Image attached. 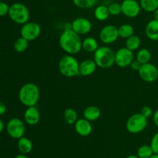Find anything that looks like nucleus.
I'll use <instances>...</instances> for the list:
<instances>
[{"mask_svg":"<svg viewBox=\"0 0 158 158\" xmlns=\"http://www.w3.org/2000/svg\"><path fill=\"white\" fill-rule=\"evenodd\" d=\"M59 43L61 49L70 55L78 54L82 50L81 38L79 34L71 29V27L65 29L60 34Z\"/></svg>","mask_w":158,"mask_h":158,"instance_id":"1","label":"nucleus"},{"mask_svg":"<svg viewBox=\"0 0 158 158\" xmlns=\"http://www.w3.org/2000/svg\"><path fill=\"white\" fill-rule=\"evenodd\" d=\"M40 97V88L35 84L26 83L21 87L19 91V99L26 107L35 106Z\"/></svg>","mask_w":158,"mask_h":158,"instance_id":"2","label":"nucleus"},{"mask_svg":"<svg viewBox=\"0 0 158 158\" xmlns=\"http://www.w3.org/2000/svg\"><path fill=\"white\" fill-rule=\"evenodd\" d=\"M58 68L60 74L66 77L80 75V63L73 55L66 54L60 59Z\"/></svg>","mask_w":158,"mask_h":158,"instance_id":"3","label":"nucleus"},{"mask_svg":"<svg viewBox=\"0 0 158 158\" xmlns=\"http://www.w3.org/2000/svg\"><path fill=\"white\" fill-rule=\"evenodd\" d=\"M94 60L98 68L108 69L115 64V52L107 46H99L94 52Z\"/></svg>","mask_w":158,"mask_h":158,"instance_id":"4","label":"nucleus"},{"mask_svg":"<svg viewBox=\"0 0 158 158\" xmlns=\"http://www.w3.org/2000/svg\"><path fill=\"white\" fill-rule=\"evenodd\" d=\"M8 15L14 23L22 26L29 22L30 17L27 6L21 2H15L11 5Z\"/></svg>","mask_w":158,"mask_h":158,"instance_id":"5","label":"nucleus"},{"mask_svg":"<svg viewBox=\"0 0 158 158\" xmlns=\"http://www.w3.org/2000/svg\"><path fill=\"white\" fill-rule=\"evenodd\" d=\"M148 126V119L141 113H135L128 118L126 129L130 133L137 134L143 132Z\"/></svg>","mask_w":158,"mask_h":158,"instance_id":"6","label":"nucleus"},{"mask_svg":"<svg viewBox=\"0 0 158 158\" xmlns=\"http://www.w3.org/2000/svg\"><path fill=\"white\" fill-rule=\"evenodd\" d=\"M6 131L10 137L19 139L26 133L25 122L19 118H12L6 124Z\"/></svg>","mask_w":158,"mask_h":158,"instance_id":"7","label":"nucleus"},{"mask_svg":"<svg viewBox=\"0 0 158 158\" xmlns=\"http://www.w3.org/2000/svg\"><path fill=\"white\" fill-rule=\"evenodd\" d=\"M41 33V27L40 24L35 22H27L22 26L20 29L21 37L27 40L28 41H32L38 38Z\"/></svg>","mask_w":158,"mask_h":158,"instance_id":"8","label":"nucleus"},{"mask_svg":"<svg viewBox=\"0 0 158 158\" xmlns=\"http://www.w3.org/2000/svg\"><path fill=\"white\" fill-rule=\"evenodd\" d=\"M138 74L142 80L151 83L158 79V68L154 64L149 62L141 65Z\"/></svg>","mask_w":158,"mask_h":158,"instance_id":"9","label":"nucleus"},{"mask_svg":"<svg viewBox=\"0 0 158 158\" xmlns=\"http://www.w3.org/2000/svg\"><path fill=\"white\" fill-rule=\"evenodd\" d=\"M134 60L133 51L125 47H121L115 52V64L121 68H127Z\"/></svg>","mask_w":158,"mask_h":158,"instance_id":"10","label":"nucleus"},{"mask_svg":"<svg viewBox=\"0 0 158 158\" xmlns=\"http://www.w3.org/2000/svg\"><path fill=\"white\" fill-rule=\"evenodd\" d=\"M100 41L104 44H111L119 38L118 28L114 25H106L103 27L99 34Z\"/></svg>","mask_w":158,"mask_h":158,"instance_id":"11","label":"nucleus"},{"mask_svg":"<svg viewBox=\"0 0 158 158\" xmlns=\"http://www.w3.org/2000/svg\"><path fill=\"white\" fill-rule=\"evenodd\" d=\"M122 13L128 18H135L140 14L141 7L137 0H123L121 3Z\"/></svg>","mask_w":158,"mask_h":158,"instance_id":"12","label":"nucleus"},{"mask_svg":"<svg viewBox=\"0 0 158 158\" xmlns=\"http://www.w3.org/2000/svg\"><path fill=\"white\" fill-rule=\"evenodd\" d=\"M70 27L80 36L86 35L92 29V23L85 17H78L70 23Z\"/></svg>","mask_w":158,"mask_h":158,"instance_id":"13","label":"nucleus"},{"mask_svg":"<svg viewBox=\"0 0 158 158\" xmlns=\"http://www.w3.org/2000/svg\"><path fill=\"white\" fill-rule=\"evenodd\" d=\"M74 128L76 132L80 136H88L91 134L93 131V126L91 122L86 120V119H79L74 124Z\"/></svg>","mask_w":158,"mask_h":158,"instance_id":"14","label":"nucleus"},{"mask_svg":"<svg viewBox=\"0 0 158 158\" xmlns=\"http://www.w3.org/2000/svg\"><path fill=\"white\" fill-rule=\"evenodd\" d=\"M40 113L35 106L27 107L24 112V121L29 125H35L40 122Z\"/></svg>","mask_w":158,"mask_h":158,"instance_id":"15","label":"nucleus"},{"mask_svg":"<svg viewBox=\"0 0 158 158\" xmlns=\"http://www.w3.org/2000/svg\"><path fill=\"white\" fill-rule=\"evenodd\" d=\"M97 64L94 59H86L80 63V75L83 77L90 76L96 71Z\"/></svg>","mask_w":158,"mask_h":158,"instance_id":"16","label":"nucleus"},{"mask_svg":"<svg viewBox=\"0 0 158 158\" xmlns=\"http://www.w3.org/2000/svg\"><path fill=\"white\" fill-rule=\"evenodd\" d=\"M145 35L153 41L158 40V20H151L145 26Z\"/></svg>","mask_w":158,"mask_h":158,"instance_id":"17","label":"nucleus"},{"mask_svg":"<svg viewBox=\"0 0 158 158\" xmlns=\"http://www.w3.org/2000/svg\"><path fill=\"white\" fill-rule=\"evenodd\" d=\"M101 112L100 109L97 106L95 105H90L88 106L83 110V116L84 119L89 122H94V121L97 120L100 117Z\"/></svg>","mask_w":158,"mask_h":158,"instance_id":"18","label":"nucleus"},{"mask_svg":"<svg viewBox=\"0 0 158 158\" xmlns=\"http://www.w3.org/2000/svg\"><path fill=\"white\" fill-rule=\"evenodd\" d=\"M17 147H18V149L20 151V153H24V154H28V153H29L32 150L33 144H32V142L29 138L26 137V136H23V137L19 138L18 139Z\"/></svg>","mask_w":158,"mask_h":158,"instance_id":"19","label":"nucleus"},{"mask_svg":"<svg viewBox=\"0 0 158 158\" xmlns=\"http://www.w3.org/2000/svg\"><path fill=\"white\" fill-rule=\"evenodd\" d=\"M99 47L98 42L92 37H86L82 40V49L88 53H94Z\"/></svg>","mask_w":158,"mask_h":158,"instance_id":"20","label":"nucleus"},{"mask_svg":"<svg viewBox=\"0 0 158 158\" xmlns=\"http://www.w3.org/2000/svg\"><path fill=\"white\" fill-rule=\"evenodd\" d=\"M110 15V14L108 9V6H104V5H100L94 10V16L96 20L99 21H106L109 19Z\"/></svg>","mask_w":158,"mask_h":158,"instance_id":"21","label":"nucleus"},{"mask_svg":"<svg viewBox=\"0 0 158 158\" xmlns=\"http://www.w3.org/2000/svg\"><path fill=\"white\" fill-rule=\"evenodd\" d=\"M63 119L68 125H74L78 120V114L77 111L72 108H67L63 112Z\"/></svg>","mask_w":158,"mask_h":158,"instance_id":"22","label":"nucleus"},{"mask_svg":"<svg viewBox=\"0 0 158 158\" xmlns=\"http://www.w3.org/2000/svg\"><path fill=\"white\" fill-rule=\"evenodd\" d=\"M141 9L147 12H153L158 9V0H140Z\"/></svg>","mask_w":158,"mask_h":158,"instance_id":"23","label":"nucleus"},{"mask_svg":"<svg viewBox=\"0 0 158 158\" xmlns=\"http://www.w3.org/2000/svg\"><path fill=\"white\" fill-rule=\"evenodd\" d=\"M140 43H141V40L140 38L137 35H132L131 37H130L129 38L126 39V47L127 49L131 50V51L137 50L140 48Z\"/></svg>","mask_w":158,"mask_h":158,"instance_id":"24","label":"nucleus"},{"mask_svg":"<svg viewBox=\"0 0 158 158\" xmlns=\"http://www.w3.org/2000/svg\"><path fill=\"white\" fill-rule=\"evenodd\" d=\"M151 59V53L147 48H141L139 50L136 55V60H138L141 64L149 63Z\"/></svg>","mask_w":158,"mask_h":158,"instance_id":"25","label":"nucleus"},{"mask_svg":"<svg viewBox=\"0 0 158 158\" xmlns=\"http://www.w3.org/2000/svg\"><path fill=\"white\" fill-rule=\"evenodd\" d=\"M118 33L119 37L123 39H127L130 37L134 34V29L131 25L125 23L121 25L120 27H118Z\"/></svg>","mask_w":158,"mask_h":158,"instance_id":"26","label":"nucleus"},{"mask_svg":"<svg viewBox=\"0 0 158 158\" xmlns=\"http://www.w3.org/2000/svg\"><path fill=\"white\" fill-rule=\"evenodd\" d=\"M29 42L27 40H26L23 37H20L15 41L13 45L14 50L17 53H23L27 50L29 46Z\"/></svg>","mask_w":158,"mask_h":158,"instance_id":"27","label":"nucleus"},{"mask_svg":"<svg viewBox=\"0 0 158 158\" xmlns=\"http://www.w3.org/2000/svg\"><path fill=\"white\" fill-rule=\"evenodd\" d=\"M153 154H154V151L151 145L144 144L139 147V148L137 149V155L139 158H150Z\"/></svg>","mask_w":158,"mask_h":158,"instance_id":"28","label":"nucleus"},{"mask_svg":"<svg viewBox=\"0 0 158 158\" xmlns=\"http://www.w3.org/2000/svg\"><path fill=\"white\" fill-rule=\"evenodd\" d=\"M73 2L77 7L83 9H90L97 2V0H73Z\"/></svg>","mask_w":158,"mask_h":158,"instance_id":"29","label":"nucleus"},{"mask_svg":"<svg viewBox=\"0 0 158 158\" xmlns=\"http://www.w3.org/2000/svg\"><path fill=\"white\" fill-rule=\"evenodd\" d=\"M108 9L110 15H118L122 13L121 4L118 2H112L108 6Z\"/></svg>","mask_w":158,"mask_h":158,"instance_id":"30","label":"nucleus"},{"mask_svg":"<svg viewBox=\"0 0 158 158\" xmlns=\"http://www.w3.org/2000/svg\"><path fill=\"white\" fill-rule=\"evenodd\" d=\"M150 145L154 151V153L158 154V131L154 133V136H152Z\"/></svg>","mask_w":158,"mask_h":158,"instance_id":"31","label":"nucleus"},{"mask_svg":"<svg viewBox=\"0 0 158 158\" xmlns=\"http://www.w3.org/2000/svg\"><path fill=\"white\" fill-rule=\"evenodd\" d=\"M140 113L143 115V116L148 119V118L153 116V109L151 108V107L148 106V105H145V106H143L141 108V110H140Z\"/></svg>","mask_w":158,"mask_h":158,"instance_id":"32","label":"nucleus"},{"mask_svg":"<svg viewBox=\"0 0 158 158\" xmlns=\"http://www.w3.org/2000/svg\"><path fill=\"white\" fill-rule=\"evenodd\" d=\"M9 5L4 2H0V16H4V15L9 14Z\"/></svg>","mask_w":158,"mask_h":158,"instance_id":"33","label":"nucleus"},{"mask_svg":"<svg viewBox=\"0 0 158 158\" xmlns=\"http://www.w3.org/2000/svg\"><path fill=\"white\" fill-rule=\"evenodd\" d=\"M141 64L137 60H134L132 61V63L131 64L130 67L131 68V69L134 70V71H137L138 72V71L140 70V67H141Z\"/></svg>","mask_w":158,"mask_h":158,"instance_id":"34","label":"nucleus"},{"mask_svg":"<svg viewBox=\"0 0 158 158\" xmlns=\"http://www.w3.org/2000/svg\"><path fill=\"white\" fill-rule=\"evenodd\" d=\"M153 121H154L156 126L158 128V108L154 112V114H153Z\"/></svg>","mask_w":158,"mask_h":158,"instance_id":"35","label":"nucleus"},{"mask_svg":"<svg viewBox=\"0 0 158 158\" xmlns=\"http://www.w3.org/2000/svg\"><path fill=\"white\" fill-rule=\"evenodd\" d=\"M6 112V106L3 102H0V116L4 115Z\"/></svg>","mask_w":158,"mask_h":158,"instance_id":"36","label":"nucleus"},{"mask_svg":"<svg viewBox=\"0 0 158 158\" xmlns=\"http://www.w3.org/2000/svg\"><path fill=\"white\" fill-rule=\"evenodd\" d=\"M14 158H29V157H28L26 154H24V153H20V154L16 155Z\"/></svg>","mask_w":158,"mask_h":158,"instance_id":"37","label":"nucleus"},{"mask_svg":"<svg viewBox=\"0 0 158 158\" xmlns=\"http://www.w3.org/2000/svg\"><path fill=\"white\" fill-rule=\"evenodd\" d=\"M153 16H154V20H158V9L153 12Z\"/></svg>","mask_w":158,"mask_h":158,"instance_id":"38","label":"nucleus"},{"mask_svg":"<svg viewBox=\"0 0 158 158\" xmlns=\"http://www.w3.org/2000/svg\"><path fill=\"white\" fill-rule=\"evenodd\" d=\"M3 129H4V123H3L2 120L0 119V133L3 131Z\"/></svg>","mask_w":158,"mask_h":158,"instance_id":"39","label":"nucleus"},{"mask_svg":"<svg viewBox=\"0 0 158 158\" xmlns=\"http://www.w3.org/2000/svg\"><path fill=\"white\" fill-rule=\"evenodd\" d=\"M126 158H139V157H138V156H137V155L131 154V155H129V156H127Z\"/></svg>","mask_w":158,"mask_h":158,"instance_id":"40","label":"nucleus"},{"mask_svg":"<svg viewBox=\"0 0 158 158\" xmlns=\"http://www.w3.org/2000/svg\"><path fill=\"white\" fill-rule=\"evenodd\" d=\"M150 158H158V154H156V153H154L152 156H151Z\"/></svg>","mask_w":158,"mask_h":158,"instance_id":"41","label":"nucleus"},{"mask_svg":"<svg viewBox=\"0 0 158 158\" xmlns=\"http://www.w3.org/2000/svg\"><path fill=\"white\" fill-rule=\"evenodd\" d=\"M157 105H158V101H157Z\"/></svg>","mask_w":158,"mask_h":158,"instance_id":"42","label":"nucleus"}]
</instances>
